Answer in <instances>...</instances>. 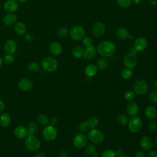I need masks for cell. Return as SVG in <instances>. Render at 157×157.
Here are the masks:
<instances>
[{
	"mask_svg": "<svg viewBox=\"0 0 157 157\" xmlns=\"http://www.w3.org/2000/svg\"><path fill=\"white\" fill-rule=\"evenodd\" d=\"M148 157H157V151L151 150L148 154Z\"/></svg>",
	"mask_w": 157,
	"mask_h": 157,
	"instance_id": "47",
	"label": "cell"
},
{
	"mask_svg": "<svg viewBox=\"0 0 157 157\" xmlns=\"http://www.w3.org/2000/svg\"><path fill=\"white\" fill-rule=\"evenodd\" d=\"M59 157H67V155L66 152L63 150L59 151Z\"/></svg>",
	"mask_w": 157,
	"mask_h": 157,
	"instance_id": "49",
	"label": "cell"
},
{
	"mask_svg": "<svg viewBox=\"0 0 157 157\" xmlns=\"http://www.w3.org/2000/svg\"><path fill=\"white\" fill-rule=\"evenodd\" d=\"M6 105H5V103L3 101L0 99V112H2L4 111V110L5 109Z\"/></svg>",
	"mask_w": 157,
	"mask_h": 157,
	"instance_id": "48",
	"label": "cell"
},
{
	"mask_svg": "<svg viewBox=\"0 0 157 157\" xmlns=\"http://www.w3.org/2000/svg\"><path fill=\"white\" fill-rule=\"evenodd\" d=\"M0 11H1V4H0Z\"/></svg>",
	"mask_w": 157,
	"mask_h": 157,
	"instance_id": "60",
	"label": "cell"
},
{
	"mask_svg": "<svg viewBox=\"0 0 157 157\" xmlns=\"http://www.w3.org/2000/svg\"><path fill=\"white\" fill-rule=\"evenodd\" d=\"M37 121L42 125H47L49 122L48 117L45 114H40L37 118Z\"/></svg>",
	"mask_w": 157,
	"mask_h": 157,
	"instance_id": "33",
	"label": "cell"
},
{
	"mask_svg": "<svg viewBox=\"0 0 157 157\" xmlns=\"http://www.w3.org/2000/svg\"><path fill=\"white\" fill-rule=\"evenodd\" d=\"M136 98V93L132 90H128L124 93V98L128 101H131Z\"/></svg>",
	"mask_w": 157,
	"mask_h": 157,
	"instance_id": "34",
	"label": "cell"
},
{
	"mask_svg": "<svg viewBox=\"0 0 157 157\" xmlns=\"http://www.w3.org/2000/svg\"><path fill=\"white\" fill-rule=\"evenodd\" d=\"M147 45L148 42L146 38L144 37H139L136 39L134 42V48L137 52H142L147 48Z\"/></svg>",
	"mask_w": 157,
	"mask_h": 157,
	"instance_id": "13",
	"label": "cell"
},
{
	"mask_svg": "<svg viewBox=\"0 0 157 157\" xmlns=\"http://www.w3.org/2000/svg\"><path fill=\"white\" fill-rule=\"evenodd\" d=\"M90 128V124H89V123L88 121H82L78 126L79 130L81 132H86Z\"/></svg>",
	"mask_w": 157,
	"mask_h": 157,
	"instance_id": "41",
	"label": "cell"
},
{
	"mask_svg": "<svg viewBox=\"0 0 157 157\" xmlns=\"http://www.w3.org/2000/svg\"><path fill=\"white\" fill-rule=\"evenodd\" d=\"M82 42L85 46H86V47H88L92 45L93 40L90 36H84V37L83 38Z\"/></svg>",
	"mask_w": 157,
	"mask_h": 157,
	"instance_id": "43",
	"label": "cell"
},
{
	"mask_svg": "<svg viewBox=\"0 0 157 157\" xmlns=\"http://www.w3.org/2000/svg\"><path fill=\"white\" fill-rule=\"evenodd\" d=\"M140 145L143 150L147 151L153 147V142L150 137L145 136L141 139L140 141Z\"/></svg>",
	"mask_w": 157,
	"mask_h": 157,
	"instance_id": "19",
	"label": "cell"
},
{
	"mask_svg": "<svg viewBox=\"0 0 157 157\" xmlns=\"http://www.w3.org/2000/svg\"><path fill=\"white\" fill-rule=\"evenodd\" d=\"M115 153H116V155H117V156H120V155H121L123 154V151H122V150H121V149H120V148H118L117 150H116V151H115Z\"/></svg>",
	"mask_w": 157,
	"mask_h": 157,
	"instance_id": "52",
	"label": "cell"
},
{
	"mask_svg": "<svg viewBox=\"0 0 157 157\" xmlns=\"http://www.w3.org/2000/svg\"><path fill=\"white\" fill-rule=\"evenodd\" d=\"M34 157H46V155L43 152H38L36 154Z\"/></svg>",
	"mask_w": 157,
	"mask_h": 157,
	"instance_id": "51",
	"label": "cell"
},
{
	"mask_svg": "<svg viewBox=\"0 0 157 157\" xmlns=\"http://www.w3.org/2000/svg\"><path fill=\"white\" fill-rule=\"evenodd\" d=\"M116 35L118 39L121 40H126L129 37V33L126 28L120 27L117 29Z\"/></svg>",
	"mask_w": 157,
	"mask_h": 157,
	"instance_id": "26",
	"label": "cell"
},
{
	"mask_svg": "<svg viewBox=\"0 0 157 157\" xmlns=\"http://www.w3.org/2000/svg\"><path fill=\"white\" fill-rule=\"evenodd\" d=\"M148 90V85L143 79L137 80L134 84V91L139 94L143 95Z\"/></svg>",
	"mask_w": 157,
	"mask_h": 157,
	"instance_id": "8",
	"label": "cell"
},
{
	"mask_svg": "<svg viewBox=\"0 0 157 157\" xmlns=\"http://www.w3.org/2000/svg\"><path fill=\"white\" fill-rule=\"evenodd\" d=\"M148 1L152 5H157V0H148Z\"/></svg>",
	"mask_w": 157,
	"mask_h": 157,
	"instance_id": "54",
	"label": "cell"
},
{
	"mask_svg": "<svg viewBox=\"0 0 157 157\" xmlns=\"http://www.w3.org/2000/svg\"><path fill=\"white\" fill-rule=\"evenodd\" d=\"M68 33V30L67 28L61 27L57 30V35L59 37H65Z\"/></svg>",
	"mask_w": 157,
	"mask_h": 157,
	"instance_id": "38",
	"label": "cell"
},
{
	"mask_svg": "<svg viewBox=\"0 0 157 157\" xmlns=\"http://www.w3.org/2000/svg\"><path fill=\"white\" fill-rule=\"evenodd\" d=\"M15 61V57L13 55L6 54L3 57V61L7 64H10Z\"/></svg>",
	"mask_w": 157,
	"mask_h": 157,
	"instance_id": "36",
	"label": "cell"
},
{
	"mask_svg": "<svg viewBox=\"0 0 157 157\" xmlns=\"http://www.w3.org/2000/svg\"><path fill=\"white\" fill-rule=\"evenodd\" d=\"M27 131H28V135H34V134L37 131L38 129V124L35 121H31L28 125Z\"/></svg>",
	"mask_w": 157,
	"mask_h": 157,
	"instance_id": "28",
	"label": "cell"
},
{
	"mask_svg": "<svg viewBox=\"0 0 157 157\" xmlns=\"http://www.w3.org/2000/svg\"><path fill=\"white\" fill-rule=\"evenodd\" d=\"M123 63L127 68L131 69L134 68L137 64V58L136 54L131 52L126 54L124 57Z\"/></svg>",
	"mask_w": 157,
	"mask_h": 157,
	"instance_id": "9",
	"label": "cell"
},
{
	"mask_svg": "<svg viewBox=\"0 0 157 157\" xmlns=\"http://www.w3.org/2000/svg\"><path fill=\"white\" fill-rule=\"evenodd\" d=\"M11 123V117L7 113L0 115V125L2 127H7Z\"/></svg>",
	"mask_w": 157,
	"mask_h": 157,
	"instance_id": "25",
	"label": "cell"
},
{
	"mask_svg": "<svg viewBox=\"0 0 157 157\" xmlns=\"http://www.w3.org/2000/svg\"><path fill=\"white\" fill-rule=\"evenodd\" d=\"M155 145H156V146L157 147V137H156V138L155 139Z\"/></svg>",
	"mask_w": 157,
	"mask_h": 157,
	"instance_id": "59",
	"label": "cell"
},
{
	"mask_svg": "<svg viewBox=\"0 0 157 157\" xmlns=\"http://www.w3.org/2000/svg\"><path fill=\"white\" fill-rule=\"evenodd\" d=\"M118 157H130L129 156H128V155H125V154H122L121 155H120Z\"/></svg>",
	"mask_w": 157,
	"mask_h": 157,
	"instance_id": "56",
	"label": "cell"
},
{
	"mask_svg": "<svg viewBox=\"0 0 157 157\" xmlns=\"http://www.w3.org/2000/svg\"><path fill=\"white\" fill-rule=\"evenodd\" d=\"M4 50L7 54H14L17 51V44L15 40L9 39L4 45Z\"/></svg>",
	"mask_w": 157,
	"mask_h": 157,
	"instance_id": "14",
	"label": "cell"
},
{
	"mask_svg": "<svg viewBox=\"0 0 157 157\" xmlns=\"http://www.w3.org/2000/svg\"><path fill=\"white\" fill-rule=\"evenodd\" d=\"M58 118L56 117H52L50 120V123L52 126L56 125L58 123Z\"/></svg>",
	"mask_w": 157,
	"mask_h": 157,
	"instance_id": "46",
	"label": "cell"
},
{
	"mask_svg": "<svg viewBox=\"0 0 157 157\" xmlns=\"http://www.w3.org/2000/svg\"><path fill=\"white\" fill-rule=\"evenodd\" d=\"M117 2L118 6L123 8L129 7L132 3L131 0H117Z\"/></svg>",
	"mask_w": 157,
	"mask_h": 157,
	"instance_id": "37",
	"label": "cell"
},
{
	"mask_svg": "<svg viewBox=\"0 0 157 157\" xmlns=\"http://www.w3.org/2000/svg\"><path fill=\"white\" fill-rule=\"evenodd\" d=\"M2 63H3V60H2V59L0 57V67L2 66Z\"/></svg>",
	"mask_w": 157,
	"mask_h": 157,
	"instance_id": "57",
	"label": "cell"
},
{
	"mask_svg": "<svg viewBox=\"0 0 157 157\" xmlns=\"http://www.w3.org/2000/svg\"><path fill=\"white\" fill-rule=\"evenodd\" d=\"M72 55L74 56V57H75L76 58H80L82 56H83L84 50L81 46H79V45L75 46L72 49Z\"/></svg>",
	"mask_w": 157,
	"mask_h": 157,
	"instance_id": "27",
	"label": "cell"
},
{
	"mask_svg": "<svg viewBox=\"0 0 157 157\" xmlns=\"http://www.w3.org/2000/svg\"><path fill=\"white\" fill-rule=\"evenodd\" d=\"M13 133L15 136L19 139H25L28 136V131L26 128L21 125L17 126L14 129Z\"/></svg>",
	"mask_w": 157,
	"mask_h": 157,
	"instance_id": "17",
	"label": "cell"
},
{
	"mask_svg": "<svg viewBox=\"0 0 157 157\" xmlns=\"http://www.w3.org/2000/svg\"><path fill=\"white\" fill-rule=\"evenodd\" d=\"M89 157H93V156H89Z\"/></svg>",
	"mask_w": 157,
	"mask_h": 157,
	"instance_id": "61",
	"label": "cell"
},
{
	"mask_svg": "<svg viewBox=\"0 0 157 157\" xmlns=\"http://www.w3.org/2000/svg\"><path fill=\"white\" fill-rule=\"evenodd\" d=\"M4 9L8 13H13L18 8V2L16 0H7L3 6Z\"/></svg>",
	"mask_w": 157,
	"mask_h": 157,
	"instance_id": "12",
	"label": "cell"
},
{
	"mask_svg": "<svg viewBox=\"0 0 157 157\" xmlns=\"http://www.w3.org/2000/svg\"><path fill=\"white\" fill-rule=\"evenodd\" d=\"M138 112L139 106L135 102H131L126 107V112L131 117H134L137 115Z\"/></svg>",
	"mask_w": 157,
	"mask_h": 157,
	"instance_id": "22",
	"label": "cell"
},
{
	"mask_svg": "<svg viewBox=\"0 0 157 157\" xmlns=\"http://www.w3.org/2000/svg\"><path fill=\"white\" fill-rule=\"evenodd\" d=\"M117 121L118 123L121 126H124L128 123V119L124 115H120L117 118Z\"/></svg>",
	"mask_w": 157,
	"mask_h": 157,
	"instance_id": "40",
	"label": "cell"
},
{
	"mask_svg": "<svg viewBox=\"0 0 157 157\" xmlns=\"http://www.w3.org/2000/svg\"><path fill=\"white\" fill-rule=\"evenodd\" d=\"M115 51V45L112 42L109 40L101 42L97 48V52L104 57H110L112 56Z\"/></svg>",
	"mask_w": 157,
	"mask_h": 157,
	"instance_id": "1",
	"label": "cell"
},
{
	"mask_svg": "<svg viewBox=\"0 0 157 157\" xmlns=\"http://www.w3.org/2000/svg\"><path fill=\"white\" fill-rule=\"evenodd\" d=\"M85 152L88 155L92 156L96 152V148L95 145L93 144L87 145L85 147Z\"/></svg>",
	"mask_w": 157,
	"mask_h": 157,
	"instance_id": "32",
	"label": "cell"
},
{
	"mask_svg": "<svg viewBox=\"0 0 157 157\" xmlns=\"http://www.w3.org/2000/svg\"><path fill=\"white\" fill-rule=\"evenodd\" d=\"M25 145L29 151H36L39 149L40 142L34 135H28L25 141Z\"/></svg>",
	"mask_w": 157,
	"mask_h": 157,
	"instance_id": "2",
	"label": "cell"
},
{
	"mask_svg": "<svg viewBox=\"0 0 157 157\" xmlns=\"http://www.w3.org/2000/svg\"><path fill=\"white\" fill-rule=\"evenodd\" d=\"M2 21L6 26H12L17 23V17L13 13H9L4 17Z\"/></svg>",
	"mask_w": 157,
	"mask_h": 157,
	"instance_id": "20",
	"label": "cell"
},
{
	"mask_svg": "<svg viewBox=\"0 0 157 157\" xmlns=\"http://www.w3.org/2000/svg\"><path fill=\"white\" fill-rule=\"evenodd\" d=\"M133 74V72L131 69L127 68V69H124L122 70L121 72V76L122 78L124 79H129L130 78Z\"/></svg>",
	"mask_w": 157,
	"mask_h": 157,
	"instance_id": "31",
	"label": "cell"
},
{
	"mask_svg": "<svg viewBox=\"0 0 157 157\" xmlns=\"http://www.w3.org/2000/svg\"><path fill=\"white\" fill-rule=\"evenodd\" d=\"M25 39L28 42H33L34 40V36L32 33H25Z\"/></svg>",
	"mask_w": 157,
	"mask_h": 157,
	"instance_id": "45",
	"label": "cell"
},
{
	"mask_svg": "<svg viewBox=\"0 0 157 157\" xmlns=\"http://www.w3.org/2000/svg\"><path fill=\"white\" fill-rule=\"evenodd\" d=\"M40 69V66L38 63L33 61L28 65V69L31 72H36Z\"/></svg>",
	"mask_w": 157,
	"mask_h": 157,
	"instance_id": "30",
	"label": "cell"
},
{
	"mask_svg": "<svg viewBox=\"0 0 157 157\" xmlns=\"http://www.w3.org/2000/svg\"><path fill=\"white\" fill-rule=\"evenodd\" d=\"M148 98L150 101L153 104H157V91H152L149 93Z\"/></svg>",
	"mask_w": 157,
	"mask_h": 157,
	"instance_id": "42",
	"label": "cell"
},
{
	"mask_svg": "<svg viewBox=\"0 0 157 157\" xmlns=\"http://www.w3.org/2000/svg\"><path fill=\"white\" fill-rule=\"evenodd\" d=\"M134 157H145V154L143 151H138L136 153Z\"/></svg>",
	"mask_w": 157,
	"mask_h": 157,
	"instance_id": "50",
	"label": "cell"
},
{
	"mask_svg": "<svg viewBox=\"0 0 157 157\" xmlns=\"http://www.w3.org/2000/svg\"><path fill=\"white\" fill-rule=\"evenodd\" d=\"M128 129L132 132H139L142 126V121L141 119L138 117L134 116L130 118L128 121Z\"/></svg>",
	"mask_w": 157,
	"mask_h": 157,
	"instance_id": "7",
	"label": "cell"
},
{
	"mask_svg": "<svg viewBox=\"0 0 157 157\" xmlns=\"http://www.w3.org/2000/svg\"><path fill=\"white\" fill-rule=\"evenodd\" d=\"M154 86H155V88L156 89V90L157 91V80L155 82V84H154Z\"/></svg>",
	"mask_w": 157,
	"mask_h": 157,
	"instance_id": "58",
	"label": "cell"
},
{
	"mask_svg": "<svg viewBox=\"0 0 157 157\" xmlns=\"http://www.w3.org/2000/svg\"><path fill=\"white\" fill-rule=\"evenodd\" d=\"M88 138L93 143L99 144L104 139V135L100 130L92 128L88 133Z\"/></svg>",
	"mask_w": 157,
	"mask_h": 157,
	"instance_id": "5",
	"label": "cell"
},
{
	"mask_svg": "<svg viewBox=\"0 0 157 157\" xmlns=\"http://www.w3.org/2000/svg\"><path fill=\"white\" fill-rule=\"evenodd\" d=\"M28 0H17L18 2H20L21 3H24V2H27Z\"/></svg>",
	"mask_w": 157,
	"mask_h": 157,
	"instance_id": "55",
	"label": "cell"
},
{
	"mask_svg": "<svg viewBox=\"0 0 157 157\" xmlns=\"http://www.w3.org/2000/svg\"><path fill=\"white\" fill-rule=\"evenodd\" d=\"M43 69L48 72H54L58 67L57 61L52 57H46L42 61L41 63Z\"/></svg>",
	"mask_w": 157,
	"mask_h": 157,
	"instance_id": "3",
	"label": "cell"
},
{
	"mask_svg": "<svg viewBox=\"0 0 157 157\" xmlns=\"http://www.w3.org/2000/svg\"><path fill=\"white\" fill-rule=\"evenodd\" d=\"M109 65V61L105 57L100 58L97 62V67L100 70H104Z\"/></svg>",
	"mask_w": 157,
	"mask_h": 157,
	"instance_id": "29",
	"label": "cell"
},
{
	"mask_svg": "<svg viewBox=\"0 0 157 157\" xmlns=\"http://www.w3.org/2000/svg\"><path fill=\"white\" fill-rule=\"evenodd\" d=\"M142 0H131V2L135 4H140L142 2Z\"/></svg>",
	"mask_w": 157,
	"mask_h": 157,
	"instance_id": "53",
	"label": "cell"
},
{
	"mask_svg": "<svg viewBox=\"0 0 157 157\" xmlns=\"http://www.w3.org/2000/svg\"><path fill=\"white\" fill-rule=\"evenodd\" d=\"M88 121L89 123L90 128H96L99 124V120L98 118H96L95 117H90Z\"/></svg>",
	"mask_w": 157,
	"mask_h": 157,
	"instance_id": "39",
	"label": "cell"
},
{
	"mask_svg": "<svg viewBox=\"0 0 157 157\" xmlns=\"http://www.w3.org/2000/svg\"><path fill=\"white\" fill-rule=\"evenodd\" d=\"M49 50L52 54L55 56H58L61 54L63 51V47L59 42L55 41L50 44L49 46Z\"/></svg>",
	"mask_w": 157,
	"mask_h": 157,
	"instance_id": "18",
	"label": "cell"
},
{
	"mask_svg": "<svg viewBox=\"0 0 157 157\" xmlns=\"http://www.w3.org/2000/svg\"><path fill=\"white\" fill-rule=\"evenodd\" d=\"M14 31L17 35L23 36L26 33V27L23 22L19 21L15 24Z\"/></svg>",
	"mask_w": 157,
	"mask_h": 157,
	"instance_id": "23",
	"label": "cell"
},
{
	"mask_svg": "<svg viewBox=\"0 0 157 157\" xmlns=\"http://www.w3.org/2000/svg\"><path fill=\"white\" fill-rule=\"evenodd\" d=\"M101 157H117L115 151L111 149H107L104 150Z\"/></svg>",
	"mask_w": 157,
	"mask_h": 157,
	"instance_id": "35",
	"label": "cell"
},
{
	"mask_svg": "<svg viewBox=\"0 0 157 157\" xmlns=\"http://www.w3.org/2000/svg\"><path fill=\"white\" fill-rule=\"evenodd\" d=\"M145 113L146 117L151 120H153L157 117V110L154 106L149 105L147 107L145 110Z\"/></svg>",
	"mask_w": 157,
	"mask_h": 157,
	"instance_id": "21",
	"label": "cell"
},
{
	"mask_svg": "<svg viewBox=\"0 0 157 157\" xmlns=\"http://www.w3.org/2000/svg\"><path fill=\"white\" fill-rule=\"evenodd\" d=\"M96 53L97 48L95 46L92 45L90 47H86V48L84 50L83 58L86 60H91L96 56Z\"/></svg>",
	"mask_w": 157,
	"mask_h": 157,
	"instance_id": "15",
	"label": "cell"
},
{
	"mask_svg": "<svg viewBox=\"0 0 157 157\" xmlns=\"http://www.w3.org/2000/svg\"><path fill=\"white\" fill-rule=\"evenodd\" d=\"M85 34L84 28L80 26H75L72 27L70 31L69 35L71 39L75 41H78L82 39Z\"/></svg>",
	"mask_w": 157,
	"mask_h": 157,
	"instance_id": "6",
	"label": "cell"
},
{
	"mask_svg": "<svg viewBox=\"0 0 157 157\" xmlns=\"http://www.w3.org/2000/svg\"><path fill=\"white\" fill-rule=\"evenodd\" d=\"M105 25L101 21H98L95 23L93 25V28H92L93 35L98 38H99L104 35L105 33Z\"/></svg>",
	"mask_w": 157,
	"mask_h": 157,
	"instance_id": "11",
	"label": "cell"
},
{
	"mask_svg": "<svg viewBox=\"0 0 157 157\" xmlns=\"http://www.w3.org/2000/svg\"><path fill=\"white\" fill-rule=\"evenodd\" d=\"M148 128L151 131H157V123L154 121H151L149 123Z\"/></svg>",
	"mask_w": 157,
	"mask_h": 157,
	"instance_id": "44",
	"label": "cell"
},
{
	"mask_svg": "<svg viewBox=\"0 0 157 157\" xmlns=\"http://www.w3.org/2000/svg\"><path fill=\"white\" fill-rule=\"evenodd\" d=\"M97 71V66L94 64H90L85 67V74L88 77H92L96 74Z\"/></svg>",
	"mask_w": 157,
	"mask_h": 157,
	"instance_id": "24",
	"label": "cell"
},
{
	"mask_svg": "<svg viewBox=\"0 0 157 157\" xmlns=\"http://www.w3.org/2000/svg\"><path fill=\"white\" fill-rule=\"evenodd\" d=\"M33 86L32 81L29 78H22L18 82V87L24 91H29Z\"/></svg>",
	"mask_w": 157,
	"mask_h": 157,
	"instance_id": "16",
	"label": "cell"
},
{
	"mask_svg": "<svg viewBox=\"0 0 157 157\" xmlns=\"http://www.w3.org/2000/svg\"><path fill=\"white\" fill-rule=\"evenodd\" d=\"M57 130L54 126H46L42 131V136L47 141H53L57 137Z\"/></svg>",
	"mask_w": 157,
	"mask_h": 157,
	"instance_id": "4",
	"label": "cell"
},
{
	"mask_svg": "<svg viewBox=\"0 0 157 157\" xmlns=\"http://www.w3.org/2000/svg\"><path fill=\"white\" fill-rule=\"evenodd\" d=\"M87 144V138L84 134L77 133L73 139V144L74 147L78 149L84 148Z\"/></svg>",
	"mask_w": 157,
	"mask_h": 157,
	"instance_id": "10",
	"label": "cell"
}]
</instances>
